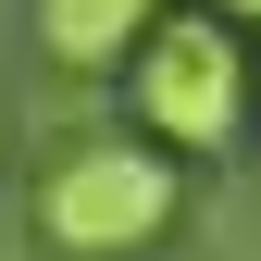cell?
Returning <instances> with one entry per match:
<instances>
[{"label": "cell", "instance_id": "1", "mask_svg": "<svg viewBox=\"0 0 261 261\" xmlns=\"http://www.w3.org/2000/svg\"><path fill=\"white\" fill-rule=\"evenodd\" d=\"M174 149L162 137H75L38 174V249L50 261H137V249H162L174 237Z\"/></svg>", "mask_w": 261, "mask_h": 261}, {"label": "cell", "instance_id": "2", "mask_svg": "<svg viewBox=\"0 0 261 261\" xmlns=\"http://www.w3.org/2000/svg\"><path fill=\"white\" fill-rule=\"evenodd\" d=\"M124 62H137L124 100H137V124H149L162 149H224L249 124V50H237L224 13H162Z\"/></svg>", "mask_w": 261, "mask_h": 261}, {"label": "cell", "instance_id": "3", "mask_svg": "<svg viewBox=\"0 0 261 261\" xmlns=\"http://www.w3.org/2000/svg\"><path fill=\"white\" fill-rule=\"evenodd\" d=\"M149 25H162V0H38V50L62 75H112Z\"/></svg>", "mask_w": 261, "mask_h": 261}, {"label": "cell", "instance_id": "4", "mask_svg": "<svg viewBox=\"0 0 261 261\" xmlns=\"http://www.w3.org/2000/svg\"><path fill=\"white\" fill-rule=\"evenodd\" d=\"M212 13H224V25H261V0H212Z\"/></svg>", "mask_w": 261, "mask_h": 261}]
</instances>
